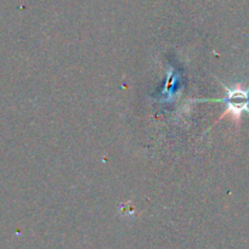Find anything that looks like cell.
Here are the masks:
<instances>
[{
	"mask_svg": "<svg viewBox=\"0 0 249 249\" xmlns=\"http://www.w3.org/2000/svg\"><path fill=\"white\" fill-rule=\"evenodd\" d=\"M224 90L226 91V96L224 99L208 100V101L223 102L226 105V111L221 116V118L230 114L235 122H240L243 113L249 114V87H243L241 84L233 85L232 88L223 84Z\"/></svg>",
	"mask_w": 249,
	"mask_h": 249,
	"instance_id": "1",
	"label": "cell"
}]
</instances>
